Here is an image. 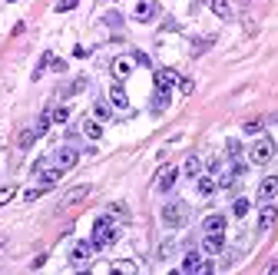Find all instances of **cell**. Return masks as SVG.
Wrapping results in <instances>:
<instances>
[{
  "mask_svg": "<svg viewBox=\"0 0 278 275\" xmlns=\"http://www.w3.org/2000/svg\"><path fill=\"white\" fill-rule=\"evenodd\" d=\"M116 239H119L116 222H113L110 216H100V219L93 222V239H89V242H93L96 249H106V245H113Z\"/></svg>",
  "mask_w": 278,
  "mask_h": 275,
  "instance_id": "6da1fadb",
  "label": "cell"
},
{
  "mask_svg": "<svg viewBox=\"0 0 278 275\" xmlns=\"http://www.w3.org/2000/svg\"><path fill=\"white\" fill-rule=\"evenodd\" d=\"M248 159H252L255 166H265L275 159V140L271 136H258V140L248 146Z\"/></svg>",
  "mask_w": 278,
  "mask_h": 275,
  "instance_id": "7a4b0ae2",
  "label": "cell"
},
{
  "mask_svg": "<svg viewBox=\"0 0 278 275\" xmlns=\"http://www.w3.org/2000/svg\"><path fill=\"white\" fill-rule=\"evenodd\" d=\"M186 219H189V205L186 202H166L162 205V222H166L169 229H179V226H186Z\"/></svg>",
  "mask_w": 278,
  "mask_h": 275,
  "instance_id": "3957f363",
  "label": "cell"
},
{
  "mask_svg": "<svg viewBox=\"0 0 278 275\" xmlns=\"http://www.w3.org/2000/svg\"><path fill=\"white\" fill-rule=\"evenodd\" d=\"M53 163L60 166L63 173H66V169H73V166L79 163V153H76V146H60V150L53 153Z\"/></svg>",
  "mask_w": 278,
  "mask_h": 275,
  "instance_id": "277c9868",
  "label": "cell"
},
{
  "mask_svg": "<svg viewBox=\"0 0 278 275\" xmlns=\"http://www.w3.org/2000/svg\"><path fill=\"white\" fill-rule=\"evenodd\" d=\"M156 14H159V7L152 4V0H139L133 7V20H139V24H149V20H156Z\"/></svg>",
  "mask_w": 278,
  "mask_h": 275,
  "instance_id": "5b68a950",
  "label": "cell"
},
{
  "mask_svg": "<svg viewBox=\"0 0 278 275\" xmlns=\"http://www.w3.org/2000/svg\"><path fill=\"white\" fill-rule=\"evenodd\" d=\"M175 179H179V166H166V169L159 173V179H156V189L159 192H172Z\"/></svg>",
  "mask_w": 278,
  "mask_h": 275,
  "instance_id": "8992f818",
  "label": "cell"
},
{
  "mask_svg": "<svg viewBox=\"0 0 278 275\" xmlns=\"http://www.w3.org/2000/svg\"><path fill=\"white\" fill-rule=\"evenodd\" d=\"M93 252H96L93 242H76V245H73V252H70V262H73V265H83V262H89Z\"/></svg>",
  "mask_w": 278,
  "mask_h": 275,
  "instance_id": "52a82bcc",
  "label": "cell"
},
{
  "mask_svg": "<svg viewBox=\"0 0 278 275\" xmlns=\"http://www.w3.org/2000/svg\"><path fill=\"white\" fill-rule=\"evenodd\" d=\"M278 196V176H265L258 186V202H271Z\"/></svg>",
  "mask_w": 278,
  "mask_h": 275,
  "instance_id": "ba28073f",
  "label": "cell"
},
{
  "mask_svg": "<svg viewBox=\"0 0 278 275\" xmlns=\"http://www.w3.org/2000/svg\"><path fill=\"white\" fill-rule=\"evenodd\" d=\"M93 192V186H76V189H70L63 196V202H60V209H70V205H76V202H83V199Z\"/></svg>",
  "mask_w": 278,
  "mask_h": 275,
  "instance_id": "9c48e42d",
  "label": "cell"
},
{
  "mask_svg": "<svg viewBox=\"0 0 278 275\" xmlns=\"http://www.w3.org/2000/svg\"><path fill=\"white\" fill-rule=\"evenodd\" d=\"M275 219H278V209L271 202H265L262 213H258V232H268V229L275 226Z\"/></svg>",
  "mask_w": 278,
  "mask_h": 275,
  "instance_id": "30bf717a",
  "label": "cell"
},
{
  "mask_svg": "<svg viewBox=\"0 0 278 275\" xmlns=\"http://www.w3.org/2000/svg\"><path fill=\"white\" fill-rule=\"evenodd\" d=\"M202 249H206L209 255H215V252H222V249H225V239H222V232H206V239H202Z\"/></svg>",
  "mask_w": 278,
  "mask_h": 275,
  "instance_id": "8fae6325",
  "label": "cell"
},
{
  "mask_svg": "<svg viewBox=\"0 0 278 275\" xmlns=\"http://www.w3.org/2000/svg\"><path fill=\"white\" fill-rule=\"evenodd\" d=\"M175 83H179V73H175V70H156V87L172 90Z\"/></svg>",
  "mask_w": 278,
  "mask_h": 275,
  "instance_id": "7c38bea8",
  "label": "cell"
},
{
  "mask_svg": "<svg viewBox=\"0 0 278 275\" xmlns=\"http://www.w3.org/2000/svg\"><path fill=\"white\" fill-rule=\"evenodd\" d=\"M209 10H212L219 20H232V7H229V0H206Z\"/></svg>",
  "mask_w": 278,
  "mask_h": 275,
  "instance_id": "4fadbf2b",
  "label": "cell"
},
{
  "mask_svg": "<svg viewBox=\"0 0 278 275\" xmlns=\"http://www.w3.org/2000/svg\"><path fill=\"white\" fill-rule=\"evenodd\" d=\"M110 100H113V106H119V110L129 106V96H126V90H123V83H113L110 87Z\"/></svg>",
  "mask_w": 278,
  "mask_h": 275,
  "instance_id": "5bb4252c",
  "label": "cell"
},
{
  "mask_svg": "<svg viewBox=\"0 0 278 275\" xmlns=\"http://www.w3.org/2000/svg\"><path fill=\"white\" fill-rule=\"evenodd\" d=\"M182 272H189V275L202 272V255H199V252H189V255L182 259Z\"/></svg>",
  "mask_w": 278,
  "mask_h": 275,
  "instance_id": "9a60e30c",
  "label": "cell"
},
{
  "mask_svg": "<svg viewBox=\"0 0 278 275\" xmlns=\"http://www.w3.org/2000/svg\"><path fill=\"white\" fill-rule=\"evenodd\" d=\"M37 173H40V182H43V186L50 189V186H53L56 179H60V176H63V169H60V166H53V169H43V166H40Z\"/></svg>",
  "mask_w": 278,
  "mask_h": 275,
  "instance_id": "2e32d148",
  "label": "cell"
},
{
  "mask_svg": "<svg viewBox=\"0 0 278 275\" xmlns=\"http://www.w3.org/2000/svg\"><path fill=\"white\" fill-rule=\"evenodd\" d=\"M196 189H199V196H212V192H215V189H219V182H215L212 179V176H196Z\"/></svg>",
  "mask_w": 278,
  "mask_h": 275,
  "instance_id": "e0dca14e",
  "label": "cell"
},
{
  "mask_svg": "<svg viewBox=\"0 0 278 275\" xmlns=\"http://www.w3.org/2000/svg\"><path fill=\"white\" fill-rule=\"evenodd\" d=\"M169 106V90L156 87V96H152V113H162Z\"/></svg>",
  "mask_w": 278,
  "mask_h": 275,
  "instance_id": "ac0fdd59",
  "label": "cell"
},
{
  "mask_svg": "<svg viewBox=\"0 0 278 275\" xmlns=\"http://www.w3.org/2000/svg\"><path fill=\"white\" fill-rule=\"evenodd\" d=\"M202 229H206V232H225V216H206Z\"/></svg>",
  "mask_w": 278,
  "mask_h": 275,
  "instance_id": "d6986e66",
  "label": "cell"
},
{
  "mask_svg": "<svg viewBox=\"0 0 278 275\" xmlns=\"http://www.w3.org/2000/svg\"><path fill=\"white\" fill-rule=\"evenodd\" d=\"M83 136H89V140H100V136H103V126H100V119H86V123H83Z\"/></svg>",
  "mask_w": 278,
  "mask_h": 275,
  "instance_id": "ffe728a7",
  "label": "cell"
},
{
  "mask_svg": "<svg viewBox=\"0 0 278 275\" xmlns=\"http://www.w3.org/2000/svg\"><path fill=\"white\" fill-rule=\"evenodd\" d=\"M129 70H133V63H129V60H123V56H119V60H113V73H116V80H126Z\"/></svg>",
  "mask_w": 278,
  "mask_h": 275,
  "instance_id": "44dd1931",
  "label": "cell"
},
{
  "mask_svg": "<svg viewBox=\"0 0 278 275\" xmlns=\"http://www.w3.org/2000/svg\"><path fill=\"white\" fill-rule=\"evenodd\" d=\"M37 136H40V129H24V133H20V140H17V146H20V150H30Z\"/></svg>",
  "mask_w": 278,
  "mask_h": 275,
  "instance_id": "7402d4cb",
  "label": "cell"
},
{
  "mask_svg": "<svg viewBox=\"0 0 278 275\" xmlns=\"http://www.w3.org/2000/svg\"><path fill=\"white\" fill-rule=\"evenodd\" d=\"M182 173H186V176H199V173H202V159H199V156H189V159H186V166H182Z\"/></svg>",
  "mask_w": 278,
  "mask_h": 275,
  "instance_id": "603a6c76",
  "label": "cell"
},
{
  "mask_svg": "<svg viewBox=\"0 0 278 275\" xmlns=\"http://www.w3.org/2000/svg\"><path fill=\"white\" fill-rule=\"evenodd\" d=\"M93 116H96V119H110V116H113V110H110V103H103V100H96V106H93Z\"/></svg>",
  "mask_w": 278,
  "mask_h": 275,
  "instance_id": "cb8c5ba5",
  "label": "cell"
},
{
  "mask_svg": "<svg viewBox=\"0 0 278 275\" xmlns=\"http://www.w3.org/2000/svg\"><path fill=\"white\" fill-rule=\"evenodd\" d=\"M232 213H235V219H242V216L248 213V199H235V202H232Z\"/></svg>",
  "mask_w": 278,
  "mask_h": 275,
  "instance_id": "d4e9b609",
  "label": "cell"
},
{
  "mask_svg": "<svg viewBox=\"0 0 278 275\" xmlns=\"http://www.w3.org/2000/svg\"><path fill=\"white\" fill-rule=\"evenodd\" d=\"M50 116H53V123H66V119H70V110H66V106H56Z\"/></svg>",
  "mask_w": 278,
  "mask_h": 275,
  "instance_id": "484cf974",
  "label": "cell"
},
{
  "mask_svg": "<svg viewBox=\"0 0 278 275\" xmlns=\"http://www.w3.org/2000/svg\"><path fill=\"white\" fill-rule=\"evenodd\" d=\"M14 196H17V189L14 186H4V189H0V205H7Z\"/></svg>",
  "mask_w": 278,
  "mask_h": 275,
  "instance_id": "4316f807",
  "label": "cell"
},
{
  "mask_svg": "<svg viewBox=\"0 0 278 275\" xmlns=\"http://www.w3.org/2000/svg\"><path fill=\"white\" fill-rule=\"evenodd\" d=\"M76 4H79V0H60V4H56V14H70Z\"/></svg>",
  "mask_w": 278,
  "mask_h": 275,
  "instance_id": "83f0119b",
  "label": "cell"
},
{
  "mask_svg": "<svg viewBox=\"0 0 278 275\" xmlns=\"http://www.w3.org/2000/svg\"><path fill=\"white\" fill-rule=\"evenodd\" d=\"M242 129H245V133H262V119H248Z\"/></svg>",
  "mask_w": 278,
  "mask_h": 275,
  "instance_id": "f1b7e54d",
  "label": "cell"
},
{
  "mask_svg": "<svg viewBox=\"0 0 278 275\" xmlns=\"http://www.w3.org/2000/svg\"><path fill=\"white\" fill-rule=\"evenodd\" d=\"M43 192H47V186H43V189H30V192H24V199H27V202H33V199H40Z\"/></svg>",
  "mask_w": 278,
  "mask_h": 275,
  "instance_id": "f546056e",
  "label": "cell"
},
{
  "mask_svg": "<svg viewBox=\"0 0 278 275\" xmlns=\"http://www.w3.org/2000/svg\"><path fill=\"white\" fill-rule=\"evenodd\" d=\"M238 153H242V143L229 140V156H232V159H238Z\"/></svg>",
  "mask_w": 278,
  "mask_h": 275,
  "instance_id": "4dcf8cb0",
  "label": "cell"
},
{
  "mask_svg": "<svg viewBox=\"0 0 278 275\" xmlns=\"http://www.w3.org/2000/svg\"><path fill=\"white\" fill-rule=\"evenodd\" d=\"M113 272H133V262H116V265H113Z\"/></svg>",
  "mask_w": 278,
  "mask_h": 275,
  "instance_id": "1f68e13d",
  "label": "cell"
},
{
  "mask_svg": "<svg viewBox=\"0 0 278 275\" xmlns=\"http://www.w3.org/2000/svg\"><path fill=\"white\" fill-rule=\"evenodd\" d=\"M50 66H53V70H60V73L66 70V63H63V60H53V56H50Z\"/></svg>",
  "mask_w": 278,
  "mask_h": 275,
  "instance_id": "d6a6232c",
  "label": "cell"
},
{
  "mask_svg": "<svg viewBox=\"0 0 278 275\" xmlns=\"http://www.w3.org/2000/svg\"><path fill=\"white\" fill-rule=\"evenodd\" d=\"M179 90H182V93H192V80H179Z\"/></svg>",
  "mask_w": 278,
  "mask_h": 275,
  "instance_id": "836d02e7",
  "label": "cell"
},
{
  "mask_svg": "<svg viewBox=\"0 0 278 275\" xmlns=\"http://www.w3.org/2000/svg\"><path fill=\"white\" fill-rule=\"evenodd\" d=\"M268 275H278V262H275V265H268Z\"/></svg>",
  "mask_w": 278,
  "mask_h": 275,
  "instance_id": "e575fe53",
  "label": "cell"
},
{
  "mask_svg": "<svg viewBox=\"0 0 278 275\" xmlns=\"http://www.w3.org/2000/svg\"><path fill=\"white\" fill-rule=\"evenodd\" d=\"M275 123H278V113H275Z\"/></svg>",
  "mask_w": 278,
  "mask_h": 275,
  "instance_id": "d590c367",
  "label": "cell"
}]
</instances>
